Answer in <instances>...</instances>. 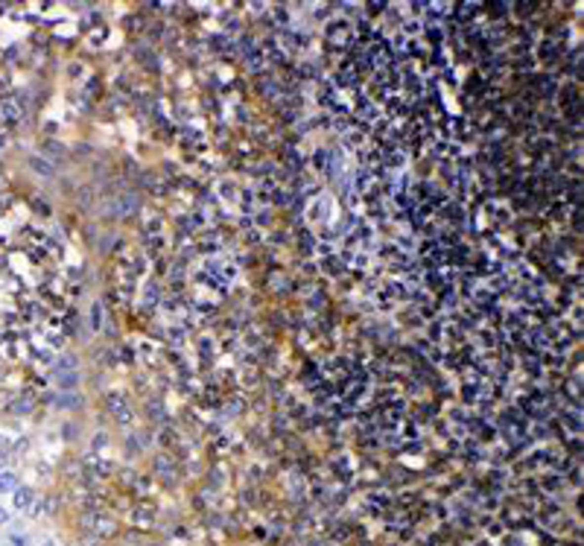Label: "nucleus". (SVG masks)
<instances>
[{"instance_id": "2", "label": "nucleus", "mask_w": 584, "mask_h": 546, "mask_svg": "<svg viewBox=\"0 0 584 546\" xmlns=\"http://www.w3.org/2000/svg\"><path fill=\"white\" fill-rule=\"evenodd\" d=\"M15 488V476L12 473H0V491H12Z\"/></svg>"}, {"instance_id": "1", "label": "nucleus", "mask_w": 584, "mask_h": 546, "mask_svg": "<svg viewBox=\"0 0 584 546\" xmlns=\"http://www.w3.org/2000/svg\"><path fill=\"white\" fill-rule=\"evenodd\" d=\"M30 503H33V494H30L27 488H21V491H15V505H18V508H27Z\"/></svg>"}, {"instance_id": "4", "label": "nucleus", "mask_w": 584, "mask_h": 546, "mask_svg": "<svg viewBox=\"0 0 584 546\" xmlns=\"http://www.w3.org/2000/svg\"><path fill=\"white\" fill-rule=\"evenodd\" d=\"M44 546H56V544H44Z\"/></svg>"}, {"instance_id": "3", "label": "nucleus", "mask_w": 584, "mask_h": 546, "mask_svg": "<svg viewBox=\"0 0 584 546\" xmlns=\"http://www.w3.org/2000/svg\"><path fill=\"white\" fill-rule=\"evenodd\" d=\"M6 520H9V514H6V511H3V508H0V526H3V523H6Z\"/></svg>"}]
</instances>
